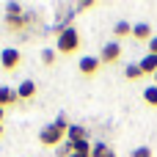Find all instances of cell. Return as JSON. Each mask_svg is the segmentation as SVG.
I'll return each mask as SVG.
<instances>
[{"label": "cell", "instance_id": "7c38bea8", "mask_svg": "<svg viewBox=\"0 0 157 157\" xmlns=\"http://www.w3.org/2000/svg\"><path fill=\"white\" fill-rule=\"evenodd\" d=\"M138 66H141V72H144V75H155V72H157V55L149 52L146 58H141V63H138Z\"/></svg>", "mask_w": 157, "mask_h": 157}, {"label": "cell", "instance_id": "5bb4252c", "mask_svg": "<svg viewBox=\"0 0 157 157\" xmlns=\"http://www.w3.org/2000/svg\"><path fill=\"white\" fill-rule=\"evenodd\" d=\"M144 99H146V105L157 108V86H149V88L144 91Z\"/></svg>", "mask_w": 157, "mask_h": 157}, {"label": "cell", "instance_id": "cb8c5ba5", "mask_svg": "<svg viewBox=\"0 0 157 157\" xmlns=\"http://www.w3.org/2000/svg\"><path fill=\"white\" fill-rule=\"evenodd\" d=\"M0 135H3V124H0Z\"/></svg>", "mask_w": 157, "mask_h": 157}, {"label": "cell", "instance_id": "6da1fadb", "mask_svg": "<svg viewBox=\"0 0 157 157\" xmlns=\"http://www.w3.org/2000/svg\"><path fill=\"white\" fill-rule=\"evenodd\" d=\"M25 25H28V14L22 11V6H19V3H8V6H6V28L17 33V30H22Z\"/></svg>", "mask_w": 157, "mask_h": 157}, {"label": "cell", "instance_id": "30bf717a", "mask_svg": "<svg viewBox=\"0 0 157 157\" xmlns=\"http://www.w3.org/2000/svg\"><path fill=\"white\" fill-rule=\"evenodd\" d=\"M17 97H19V99H33V97H36V83H33V80H22L19 88H17Z\"/></svg>", "mask_w": 157, "mask_h": 157}, {"label": "cell", "instance_id": "9a60e30c", "mask_svg": "<svg viewBox=\"0 0 157 157\" xmlns=\"http://www.w3.org/2000/svg\"><path fill=\"white\" fill-rule=\"evenodd\" d=\"M113 33H116V36H132V25H130V22H116Z\"/></svg>", "mask_w": 157, "mask_h": 157}, {"label": "cell", "instance_id": "3957f363", "mask_svg": "<svg viewBox=\"0 0 157 157\" xmlns=\"http://www.w3.org/2000/svg\"><path fill=\"white\" fill-rule=\"evenodd\" d=\"M63 130L61 127H55V124H47V127H41V132H39V141L44 144V146H58L61 141H63Z\"/></svg>", "mask_w": 157, "mask_h": 157}, {"label": "cell", "instance_id": "9c48e42d", "mask_svg": "<svg viewBox=\"0 0 157 157\" xmlns=\"http://www.w3.org/2000/svg\"><path fill=\"white\" fill-rule=\"evenodd\" d=\"M132 39H138V41H149V39H152V25H146V22L132 25Z\"/></svg>", "mask_w": 157, "mask_h": 157}, {"label": "cell", "instance_id": "8992f818", "mask_svg": "<svg viewBox=\"0 0 157 157\" xmlns=\"http://www.w3.org/2000/svg\"><path fill=\"white\" fill-rule=\"evenodd\" d=\"M72 17H75V8H61V11H58V17H55V30L61 33V30L72 28V25H69V22H72Z\"/></svg>", "mask_w": 157, "mask_h": 157}, {"label": "cell", "instance_id": "5b68a950", "mask_svg": "<svg viewBox=\"0 0 157 157\" xmlns=\"http://www.w3.org/2000/svg\"><path fill=\"white\" fill-rule=\"evenodd\" d=\"M119 58H121V47H119V41H108V44L102 47L99 61H102V63H116Z\"/></svg>", "mask_w": 157, "mask_h": 157}, {"label": "cell", "instance_id": "4fadbf2b", "mask_svg": "<svg viewBox=\"0 0 157 157\" xmlns=\"http://www.w3.org/2000/svg\"><path fill=\"white\" fill-rule=\"evenodd\" d=\"M91 157H116V152L108 144H94L91 146Z\"/></svg>", "mask_w": 157, "mask_h": 157}, {"label": "cell", "instance_id": "d6986e66", "mask_svg": "<svg viewBox=\"0 0 157 157\" xmlns=\"http://www.w3.org/2000/svg\"><path fill=\"white\" fill-rule=\"evenodd\" d=\"M132 157H152V149H149V146H138V149L132 152Z\"/></svg>", "mask_w": 157, "mask_h": 157}, {"label": "cell", "instance_id": "ac0fdd59", "mask_svg": "<svg viewBox=\"0 0 157 157\" xmlns=\"http://www.w3.org/2000/svg\"><path fill=\"white\" fill-rule=\"evenodd\" d=\"M41 61H44L47 66H50V63H55V50H44V52H41Z\"/></svg>", "mask_w": 157, "mask_h": 157}, {"label": "cell", "instance_id": "277c9868", "mask_svg": "<svg viewBox=\"0 0 157 157\" xmlns=\"http://www.w3.org/2000/svg\"><path fill=\"white\" fill-rule=\"evenodd\" d=\"M19 61H22V55H19V50H14V47H6V50L0 52V63H3V69H8V72H14V69L19 66Z\"/></svg>", "mask_w": 157, "mask_h": 157}, {"label": "cell", "instance_id": "e0dca14e", "mask_svg": "<svg viewBox=\"0 0 157 157\" xmlns=\"http://www.w3.org/2000/svg\"><path fill=\"white\" fill-rule=\"evenodd\" d=\"M97 6V0H80L77 6H75V11H88V8H94Z\"/></svg>", "mask_w": 157, "mask_h": 157}, {"label": "cell", "instance_id": "52a82bcc", "mask_svg": "<svg viewBox=\"0 0 157 157\" xmlns=\"http://www.w3.org/2000/svg\"><path fill=\"white\" fill-rule=\"evenodd\" d=\"M66 141H72V144H77V141H88L86 127H83V124H69V130H66Z\"/></svg>", "mask_w": 157, "mask_h": 157}, {"label": "cell", "instance_id": "7a4b0ae2", "mask_svg": "<svg viewBox=\"0 0 157 157\" xmlns=\"http://www.w3.org/2000/svg\"><path fill=\"white\" fill-rule=\"evenodd\" d=\"M55 47H58V52H63V55L77 52V50H80V36H77V30H75V28L61 30L58 39H55Z\"/></svg>", "mask_w": 157, "mask_h": 157}, {"label": "cell", "instance_id": "8fae6325", "mask_svg": "<svg viewBox=\"0 0 157 157\" xmlns=\"http://www.w3.org/2000/svg\"><path fill=\"white\" fill-rule=\"evenodd\" d=\"M19 97H17V91L14 88H8V86H0V108H8V105H14Z\"/></svg>", "mask_w": 157, "mask_h": 157}, {"label": "cell", "instance_id": "603a6c76", "mask_svg": "<svg viewBox=\"0 0 157 157\" xmlns=\"http://www.w3.org/2000/svg\"><path fill=\"white\" fill-rule=\"evenodd\" d=\"M152 77H155V86H157V72H155V75H152Z\"/></svg>", "mask_w": 157, "mask_h": 157}, {"label": "cell", "instance_id": "44dd1931", "mask_svg": "<svg viewBox=\"0 0 157 157\" xmlns=\"http://www.w3.org/2000/svg\"><path fill=\"white\" fill-rule=\"evenodd\" d=\"M72 157H91V152H75Z\"/></svg>", "mask_w": 157, "mask_h": 157}, {"label": "cell", "instance_id": "7402d4cb", "mask_svg": "<svg viewBox=\"0 0 157 157\" xmlns=\"http://www.w3.org/2000/svg\"><path fill=\"white\" fill-rule=\"evenodd\" d=\"M3 110H6V108H0V121H3Z\"/></svg>", "mask_w": 157, "mask_h": 157}, {"label": "cell", "instance_id": "ffe728a7", "mask_svg": "<svg viewBox=\"0 0 157 157\" xmlns=\"http://www.w3.org/2000/svg\"><path fill=\"white\" fill-rule=\"evenodd\" d=\"M149 52H152V55H157V36H152V39H149Z\"/></svg>", "mask_w": 157, "mask_h": 157}, {"label": "cell", "instance_id": "2e32d148", "mask_svg": "<svg viewBox=\"0 0 157 157\" xmlns=\"http://www.w3.org/2000/svg\"><path fill=\"white\" fill-rule=\"evenodd\" d=\"M124 75H127L130 80H138V77H144V72H141V66H138V63H130V66L124 69Z\"/></svg>", "mask_w": 157, "mask_h": 157}, {"label": "cell", "instance_id": "ba28073f", "mask_svg": "<svg viewBox=\"0 0 157 157\" xmlns=\"http://www.w3.org/2000/svg\"><path fill=\"white\" fill-rule=\"evenodd\" d=\"M99 58H94V55H86V58H80V72L83 75H97V69H99Z\"/></svg>", "mask_w": 157, "mask_h": 157}]
</instances>
